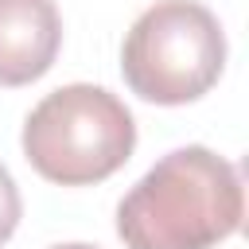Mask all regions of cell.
<instances>
[{
	"instance_id": "5b68a950",
	"label": "cell",
	"mask_w": 249,
	"mask_h": 249,
	"mask_svg": "<svg viewBox=\"0 0 249 249\" xmlns=\"http://www.w3.org/2000/svg\"><path fill=\"white\" fill-rule=\"evenodd\" d=\"M19 214H23V202H19V187L12 179V171L0 163V245L16 233L19 226Z\"/></svg>"
},
{
	"instance_id": "3957f363",
	"label": "cell",
	"mask_w": 249,
	"mask_h": 249,
	"mask_svg": "<svg viewBox=\"0 0 249 249\" xmlns=\"http://www.w3.org/2000/svg\"><path fill=\"white\" fill-rule=\"evenodd\" d=\"M226 66V31L198 0H156L121 43L128 89L152 105L198 101Z\"/></svg>"
},
{
	"instance_id": "8992f818",
	"label": "cell",
	"mask_w": 249,
	"mask_h": 249,
	"mask_svg": "<svg viewBox=\"0 0 249 249\" xmlns=\"http://www.w3.org/2000/svg\"><path fill=\"white\" fill-rule=\"evenodd\" d=\"M51 249H97V245H86V241H66V245H51Z\"/></svg>"
},
{
	"instance_id": "7a4b0ae2",
	"label": "cell",
	"mask_w": 249,
	"mask_h": 249,
	"mask_svg": "<svg viewBox=\"0 0 249 249\" xmlns=\"http://www.w3.org/2000/svg\"><path fill=\"white\" fill-rule=\"evenodd\" d=\"M136 121L105 86L74 82L47 93L23 121L27 163L58 187H89L128 163Z\"/></svg>"
},
{
	"instance_id": "277c9868",
	"label": "cell",
	"mask_w": 249,
	"mask_h": 249,
	"mask_svg": "<svg viewBox=\"0 0 249 249\" xmlns=\"http://www.w3.org/2000/svg\"><path fill=\"white\" fill-rule=\"evenodd\" d=\"M62 47V16L54 0H0V86L39 82Z\"/></svg>"
},
{
	"instance_id": "6da1fadb",
	"label": "cell",
	"mask_w": 249,
	"mask_h": 249,
	"mask_svg": "<svg viewBox=\"0 0 249 249\" xmlns=\"http://www.w3.org/2000/svg\"><path fill=\"white\" fill-rule=\"evenodd\" d=\"M245 218V187L230 160L187 144L156 160L117 206L128 249H214Z\"/></svg>"
}]
</instances>
